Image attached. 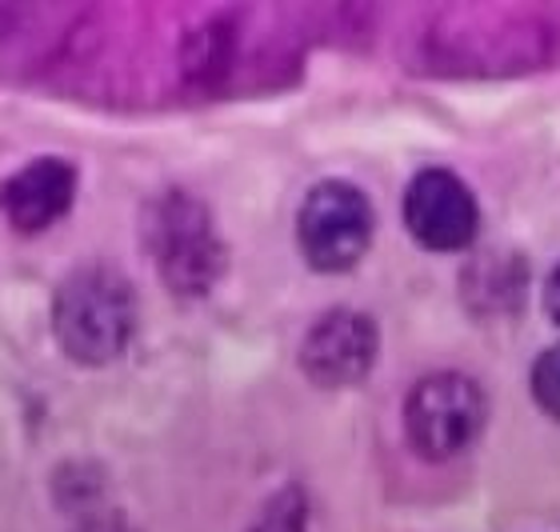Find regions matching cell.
<instances>
[{"label": "cell", "instance_id": "6da1fadb", "mask_svg": "<svg viewBox=\"0 0 560 532\" xmlns=\"http://www.w3.org/2000/svg\"><path fill=\"white\" fill-rule=\"evenodd\" d=\"M57 340L81 365H105L129 348L137 333V292L117 268H77L57 292Z\"/></svg>", "mask_w": 560, "mask_h": 532}, {"label": "cell", "instance_id": "7a4b0ae2", "mask_svg": "<svg viewBox=\"0 0 560 532\" xmlns=\"http://www.w3.org/2000/svg\"><path fill=\"white\" fill-rule=\"evenodd\" d=\"M485 393L465 372H432L405 401V432L412 449L429 461H448L465 452L485 428Z\"/></svg>", "mask_w": 560, "mask_h": 532}, {"label": "cell", "instance_id": "3957f363", "mask_svg": "<svg viewBox=\"0 0 560 532\" xmlns=\"http://www.w3.org/2000/svg\"><path fill=\"white\" fill-rule=\"evenodd\" d=\"M296 241L304 261L320 273H345L373 241V205L349 181L316 185L296 217Z\"/></svg>", "mask_w": 560, "mask_h": 532}, {"label": "cell", "instance_id": "277c9868", "mask_svg": "<svg viewBox=\"0 0 560 532\" xmlns=\"http://www.w3.org/2000/svg\"><path fill=\"white\" fill-rule=\"evenodd\" d=\"M149 229L156 268L168 280V289L180 292V297L209 292L212 280L221 277L224 268V248L212 232L205 205L185 197V193H173L156 205V217H152Z\"/></svg>", "mask_w": 560, "mask_h": 532}, {"label": "cell", "instance_id": "5b68a950", "mask_svg": "<svg viewBox=\"0 0 560 532\" xmlns=\"http://www.w3.org/2000/svg\"><path fill=\"white\" fill-rule=\"evenodd\" d=\"M405 224L432 253H460L480 229L477 197L448 169H424L405 193Z\"/></svg>", "mask_w": 560, "mask_h": 532}, {"label": "cell", "instance_id": "8992f818", "mask_svg": "<svg viewBox=\"0 0 560 532\" xmlns=\"http://www.w3.org/2000/svg\"><path fill=\"white\" fill-rule=\"evenodd\" d=\"M376 360V324L364 313L337 309L325 313L308 328L301 345V369L308 381L325 384V389H345L357 384Z\"/></svg>", "mask_w": 560, "mask_h": 532}, {"label": "cell", "instance_id": "52a82bcc", "mask_svg": "<svg viewBox=\"0 0 560 532\" xmlns=\"http://www.w3.org/2000/svg\"><path fill=\"white\" fill-rule=\"evenodd\" d=\"M72 193H77L72 164L57 161V157H40L0 185V209L12 229L40 232L72 209Z\"/></svg>", "mask_w": 560, "mask_h": 532}, {"label": "cell", "instance_id": "ba28073f", "mask_svg": "<svg viewBox=\"0 0 560 532\" xmlns=\"http://www.w3.org/2000/svg\"><path fill=\"white\" fill-rule=\"evenodd\" d=\"M253 532H304V497L296 488H284L280 497H272L265 505Z\"/></svg>", "mask_w": 560, "mask_h": 532}, {"label": "cell", "instance_id": "9c48e42d", "mask_svg": "<svg viewBox=\"0 0 560 532\" xmlns=\"http://www.w3.org/2000/svg\"><path fill=\"white\" fill-rule=\"evenodd\" d=\"M533 396L552 420H560V345L545 348L533 365Z\"/></svg>", "mask_w": 560, "mask_h": 532}, {"label": "cell", "instance_id": "30bf717a", "mask_svg": "<svg viewBox=\"0 0 560 532\" xmlns=\"http://www.w3.org/2000/svg\"><path fill=\"white\" fill-rule=\"evenodd\" d=\"M545 309H549V316L560 324V265L552 268L549 285H545Z\"/></svg>", "mask_w": 560, "mask_h": 532}, {"label": "cell", "instance_id": "8fae6325", "mask_svg": "<svg viewBox=\"0 0 560 532\" xmlns=\"http://www.w3.org/2000/svg\"><path fill=\"white\" fill-rule=\"evenodd\" d=\"M77 532H132L125 521H117V517H101V521H89V524H81Z\"/></svg>", "mask_w": 560, "mask_h": 532}]
</instances>
